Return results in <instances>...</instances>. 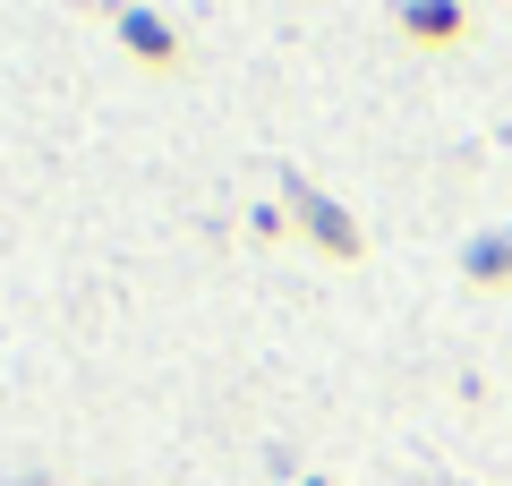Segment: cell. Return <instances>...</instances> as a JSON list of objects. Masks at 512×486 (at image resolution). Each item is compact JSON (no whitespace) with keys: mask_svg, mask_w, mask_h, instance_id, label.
Returning a JSON list of instances; mask_svg holds the SVG:
<instances>
[{"mask_svg":"<svg viewBox=\"0 0 512 486\" xmlns=\"http://www.w3.org/2000/svg\"><path fill=\"white\" fill-rule=\"evenodd\" d=\"M282 205H291V222L308 231L316 256H333V265H359V256H367V231H359V222H350L316 180H299V171H291V180H282Z\"/></svg>","mask_w":512,"mask_h":486,"instance_id":"1","label":"cell"},{"mask_svg":"<svg viewBox=\"0 0 512 486\" xmlns=\"http://www.w3.org/2000/svg\"><path fill=\"white\" fill-rule=\"evenodd\" d=\"M120 43H128V60H146V69H171V60H180V35H171L163 18H146V9H120Z\"/></svg>","mask_w":512,"mask_h":486,"instance_id":"2","label":"cell"},{"mask_svg":"<svg viewBox=\"0 0 512 486\" xmlns=\"http://www.w3.org/2000/svg\"><path fill=\"white\" fill-rule=\"evenodd\" d=\"M461 273H470L478 290L512 282V231H478V239H470V256H461Z\"/></svg>","mask_w":512,"mask_h":486,"instance_id":"3","label":"cell"},{"mask_svg":"<svg viewBox=\"0 0 512 486\" xmlns=\"http://www.w3.org/2000/svg\"><path fill=\"white\" fill-rule=\"evenodd\" d=\"M402 35H419V43H453V35H461V9H402Z\"/></svg>","mask_w":512,"mask_h":486,"instance_id":"4","label":"cell"},{"mask_svg":"<svg viewBox=\"0 0 512 486\" xmlns=\"http://www.w3.org/2000/svg\"><path fill=\"white\" fill-rule=\"evenodd\" d=\"M308 486H325V478H308Z\"/></svg>","mask_w":512,"mask_h":486,"instance_id":"5","label":"cell"}]
</instances>
